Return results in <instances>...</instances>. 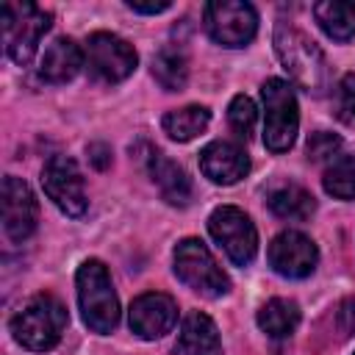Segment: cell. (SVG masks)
<instances>
[{"label": "cell", "instance_id": "8", "mask_svg": "<svg viewBox=\"0 0 355 355\" xmlns=\"http://www.w3.org/2000/svg\"><path fill=\"white\" fill-rule=\"evenodd\" d=\"M208 233L236 266L252 263V258L258 252V230H255L252 219L241 208L219 205L208 216Z\"/></svg>", "mask_w": 355, "mask_h": 355}, {"label": "cell", "instance_id": "26", "mask_svg": "<svg viewBox=\"0 0 355 355\" xmlns=\"http://www.w3.org/2000/svg\"><path fill=\"white\" fill-rule=\"evenodd\" d=\"M305 150H308V158H311V161H333L336 153L341 150V139H338L336 133L316 130V133H311Z\"/></svg>", "mask_w": 355, "mask_h": 355}, {"label": "cell", "instance_id": "7", "mask_svg": "<svg viewBox=\"0 0 355 355\" xmlns=\"http://www.w3.org/2000/svg\"><path fill=\"white\" fill-rule=\"evenodd\" d=\"M136 64H139V55H136L133 44H128L122 36L97 31V33H92L86 39L83 67L89 69V75L94 80L119 83L136 69Z\"/></svg>", "mask_w": 355, "mask_h": 355}, {"label": "cell", "instance_id": "20", "mask_svg": "<svg viewBox=\"0 0 355 355\" xmlns=\"http://www.w3.org/2000/svg\"><path fill=\"white\" fill-rule=\"evenodd\" d=\"M297 324H300V308L294 300L275 297V300L263 302L258 311V327L269 338H288L297 330Z\"/></svg>", "mask_w": 355, "mask_h": 355}, {"label": "cell", "instance_id": "3", "mask_svg": "<svg viewBox=\"0 0 355 355\" xmlns=\"http://www.w3.org/2000/svg\"><path fill=\"white\" fill-rule=\"evenodd\" d=\"M75 286H78L80 316L89 324V330H94L100 336L111 333L119 322V300H116V291H114L105 263L97 258L83 261L78 266Z\"/></svg>", "mask_w": 355, "mask_h": 355}, {"label": "cell", "instance_id": "23", "mask_svg": "<svg viewBox=\"0 0 355 355\" xmlns=\"http://www.w3.org/2000/svg\"><path fill=\"white\" fill-rule=\"evenodd\" d=\"M324 191L338 200H355V155H338L324 169Z\"/></svg>", "mask_w": 355, "mask_h": 355}, {"label": "cell", "instance_id": "21", "mask_svg": "<svg viewBox=\"0 0 355 355\" xmlns=\"http://www.w3.org/2000/svg\"><path fill=\"white\" fill-rule=\"evenodd\" d=\"M208 122H211V111L205 105H183V108L164 114L161 128L175 141H191L208 128Z\"/></svg>", "mask_w": 355, "mask_h": 355}, {"label": "cell", "instance_id": "17", "mask_svg": "<svg viewBox=\"0 0 355 355\" xmlns=\"http://www.w3.org/2000/svg\"><path fill=\"white\" fill-rule=\"evenodd\" d=\"M150 175H153V183L158 186L161 197L169 205H189L191 180L180 164H175L164 153H150Z\"/></svg>", "mask_w": 355, "mask_h": 355}, {"label": "cell", "instance_id": "15", "mask_svg": "<svg viewBox=\"0 0 355 355\" xmlns=\"http://www.w3.org/2000/svg\"><path fill=\"white\" fill-rule=\"evenodd\" d=\"M175 355H222L219 330L208 313H186L175 341Z\"/></svg>", "mask_w": 355, "mask_h": 355}, {"label": "cell", "instance_id": "19", "mask_svg": "<svg viewBox=\"0 0 355 355\" xmlns=\"http://www.w3.org/2000/svg\"><path fill=\"white\" fill-rule=\"evenodd\" d=\"M313 19L333 42H349L355 36V3L322 0L313 6Z\"/></svg>", "mask_w": 355, "mask_h": 355}, {"label": "cell", "instance_id": "9", "mask_svg": "<svg viewBox=\"0 0 355 355\" xmlns=\"http://www.w3.org/2000/svg\"><path fill=\"white\" fill-rule=\"evenodd\" d=\"M208 36L222 47H244L258 31V14L244 0H214L202 8Z\"/></svg>", "mask_w": 355, "mask_h": 355}, {"label": "cell", "instance_id": "16", "mask_svg": "<svg viewBox=\"0 0 355 355\" xmlns=\"http://www.w3.org/2000/svg\"><path fill=\"white\" fill-rule=\"evenodd\" d=\"M83 67V53L80 47L67 39V36H58L53 39L44 53H42V61H39V78L47 80V83H67L78 75V69Z\"/></svg>", "mask_w": 355, "mask_h": 355}, {"label": "cell", "instance_id": "28", "mask_svg": "<svg viewBox=\"0 0 355 355\" xmlns=\"http://www.w3.org/2000/svg\"><path fill=\"white\" fill-rule=\"evenodd\" d=\"M130 11H136V14H161V11H166L172 3L169 0H161V3H136V0H128L125 3Z\"/></svg>", "mask_w": 355, "mask_h": 355}, {"label": "cell", "instance_id": "24", "mask_svg": "<svg viewBox=\"0 0 355 355\" xmlns=\"http://www.w3.org/2000/svg\"><path fill=\"white\" fill-rule=\"evenodd\" d=\"M255 119H258L255 103L247 94H236L227 105V122H230L233 133L241 136V139H250L252 130H255Z\"/></svg>", "mask_w": 355, "mask_h": 355}, {"label": "cell", "instance_id": "10", "mask_svg": "<svg viewBox=\"0 0 355 355\" xmlns=\"http://www.w3.org/2000/svg\"><path fill=\"white\" fill-rule=\"evenodd\" d=\"M42 189L67 216H83L89 208L83 175L69 155H50L42 169Z\"/></svg>", "mask_w": 355, "mask_h": 355}, {"label": "cell", "instance_id": "5", "mask_svg": "<svg viewBox=\"0 0 355 355\" xmlns=\"http://www.w3.org/2000/svg\"><path fill=\"white\" fill-rule=\"evenodd\" d=\"M50 11L33 6V3H6L3 6V44L14 64L25 67L42 42V36L50 31Z\"/></svg>", "mask_w": 355, "mask_h": 355}, {"label": "cell", "instance_id": "2", "mask_svg": "<svg viewBox=\"0 0 355 355\" xmlns=\"http://www.w3.org/2000/svg\"><path fill=\"white\" fill-rule=\"evenodd\" d=\"M67 308L53 294H36L31 297L11 319V336L17 344L33 352L53 349L61 341V333L67 330Z\"/></svg>", "mask_w": 355, "mask_h": 355}, {"label": "cell", "instance_id": "12", "mask_svg": "<svg viewBox=\"0 0 355 355\" xmlns=\"http://www.w3.org/2000/svg\"><path fill=\"white\" fill-rule=\"evenodd\" d=\"M39 222V202L31 186L14 175L3 180V230L11 241H25Z\"/></svg>", "mask_w": 355, "mask_h": 355}, {"label": "cell", "instance_id": "11", "mask_svg": "<svg viewBox=\"0 0 355 355\" xmlns=\"http://www.w3.org/2000/svg\"><path fill=\"white\" fill-rule=\"evenodd\" d=\"M319 263L316 244L300 230H283L269 244V266L288 280L308 277Z\"/></svg>", "mask_w": 355, "mask_h": 355}, {"label": "cell", "instance_id": "13", "mask_svg": "<svg viewBox=\"0 0 355 355\" xmlns=\"http://www.w3.org/2000/svg\"><path fill=\"white\" fill-rule=\"evenodd\" d=\"M128 322H130V330L139 338L155 341V338L166 336L175 327V322H178V302L169 294L147 291V294L133 300Z\"/></svg>", "mask_w": 355, "mask_h": 355}, {"label": "cell", "instance_id": "1", "mask_svg": "<svg viewBox=\"0 0 355 355\" xmlns=\"http://www.w3.org/2000/svg\"><path fill=\"white\" fill-rule=\"evenodd\" d=\"M275 53L300 89H305L308 94H322L327 89V61L322 50L291 22L275 25Z\"/></svg>", "mask_w": 355, "mask_h": 355}, {"label": "cell", "instance_id": "18", "mask_svg": "<svg viewBox=\"0 0 355 355\" xmlns=\"http://www.w3.org/2000/svg\"><path fill=\"white\" fill-rule=\"evenodd\" d=\"M266 205L272 208L275 216L288 219V222H305L316 211V200L311 191H305L297 183H280L266 194Z\"/></svg>", "mask_w": 355, "mask_h": 355}, {"label": "cell", "instance_id": "6", "mask_svg": "<svg viewBox=\"0 0 355 355\" xmlns=\"http://www.w3.org/2000/svg\"><path fill=\"white\" fill-rule=\"evenodd\" d=\"M175 275L202 297H222L230 291V277L200 239H183L175 247Z\"/></svg>", "mask_w": 355, "mask_h": 355}, {"label": "cell", "instance_id": "22", "mask_svg": "<svg viewBox=\"0 0 355 355\" xmlns=\"http://www.w3.org/2000/svg\"><path fill=\"white\" fill-rule=\"evenodd\" d=\"M153 78L161 83L166 92H180L189 80V58L178 44L161 47L158 55L153 58Z\"/></svg>", "mask_w": 355, "mask_h": 355}, {"label": "cell", "instance_id": "4", "mask_svg": "<svg viewBox=\"0 0 355 355\" xmlns=\"http://www.w3.org/2000/svg\"><path fill=\"white\" fill-rule=\"evenodd\" d=\"M263 97V144L272 153H286L300 128V108L297 97L288 80L283 78H269L261 86Z\"/></svg>", "mask_w": 355, "mask_h": 355}, {"label": "cell", "instance_id": "25", "mask_svg": "<svg viewBox=\"0 0 355 355\" xmlns=\"http://www.w3.org/2000/svg\"><path fill=\"white\" fill-rule=\"evenodd\" d=\"M336 114L344 125L355 128V72H347L336 86Z\"/></svg>", "mask_w": 355, "mask_h": 355}, {"label": "cell", "instance_id": "27", "mask_svg": "<svg viewBox=\"0 0 355 355\" xmlns=\"http://www.w3.org/2000/svg\"><path fill=\"white\" fill-rule=\"evenodd\" d=\"M86 153H89V161L94 164V169H108L111 166V147L108 144H103V141H92L89 147H86Z\"/></svg>", "mask_w": 355, "mask_h": 355}, {"label": "cell", "instance_id": "14", "mask_svg": "<svg viewBox=\"0 0 355 355\" xmlns=\"http://www.w3.org/2000/svg\"><path fill=\"white\" fill-rule=\"evenodd\" d=\"M200 169L211 183L233 186L250 172V158L241 144L216 139L200 150Z\"/></svg>", "mask_w": 355, "mask_h": 355}]
</instances>
